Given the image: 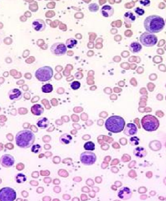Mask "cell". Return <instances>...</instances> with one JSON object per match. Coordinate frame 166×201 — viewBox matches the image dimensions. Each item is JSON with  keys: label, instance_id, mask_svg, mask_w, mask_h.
<instances>
[{"label": "cell", "instance_id": "1", "mask_svg": "<svg viewBox=\"0 0 166 201\" xmlns=\"http://www.w3.org/2000/svg\"><path fill=\"white\" fill-rule=\"evenodd\" d=\"M165 26V22L163 17L156 15L147 17L144 21V27L146 32L151 34L159 33L163 31Z\"/></svg>", "mask_w": 166, "mask_h": 201}, {"label": "cell", "instance_id": "2", "mask_svg": "<svg viewBox=\"0 0 166 201\" xmlns=\"http://www.w3.org/2000/svg\"><path fill=\"white\" fill-rule=\"evenodd\" d=\"M16 145L22 149H27L33 145L35 135L32 131L29 130H24L18 132L16 135Z\"/></svg>", "mask_w": 166, "mask_h": 201}, {"label": "cell", "instance_id": "3", "mask_svg": "<svg viewBox=\"0 0 166 201\" xmlns=\"http://www.w3.org/2000/svg\"><path fill=\"white\" fill-rule=\"evenodd\" d=\"M126 125L124 119L117 115L111 116L105 121L106 129L112 133H119L124 131Z\"/></svg>", "mask_w": 166, "mask_h": 201}, {"label": "cell", "instance_id": "4", "mask_svg": "<svg viewBox=\"0 0 166 201\" xmlns=\"http://www.w3.org/2000/svg\"><path fill=\"white\" fill-rule=\"evenodd\" d=\"M143 128L148 132L156 131L159 126V121L158 119L151 115L144 116L141 121Z\"/></svg>", "mask_w": 166, "mask_h": 201}, {"label": "cell", "instance_id": "5", "mask_svg": "<svg viewBox=\"0 0 166 201\" xmlns=\"http://www.w3.org/2000/svg\"><path fill=\"white\" fill-rule=\"evenodd\" d=\"M53 76V70L48 66L38 68L35 72L36 78L41 82H46L50 81Z\"/></svg>", "mask_w": 166, "mask_h": 201}, {"label": "cell", "instance_id": "6", "mask_svg": "<svg viewBox=\"0 0 166 201\" xmlns=\"http://www.w3.org/2000/svg\"><path fill=\"white\" fill-rule=\"evenodd\" d=\"M140 41L143 46L146 47H151L157 43L158 37L154 34L145 32L140 35Z\"/></svg>", "mask_w": 166, "mask_h": 201}, {"label": "cell", "instance_id": "7", "mask_svg": "<svg viewBox=\"0 0 166 201\" xmlns=\"http://www.w3.org/2000/svg\"><path fill=\"white\" fill-rule=\"evenodd\" d=\"M16 192L9 187L3 188L0 191V201H14L16 199Z\"/></svg>", "mask_w": 166, "mask_h": 201}, {"label": "cell", "instance_id": "8", "mask_svg": "<svg viewBox=\"0 0 166 201\" xmlns=\"http://www.w3.org/2000/svg\"><path fill=\"white\" fill-rule=\"evenodd\" d=\"M97 160L96 155L92 152H85L80 155V161L85 165L90 166L93 165Z\"/></svg>", "mask_w": 166, "mask_h": 201}, {"label": "cell", "instance_id": "9", "mask_svg": "<svg viewBox=\"0 0 166 201\" xmlns=\"http://www.w3.org/2000/svg\"><path fill=\"white\" fill-rule=\"evenodd\" d=\"M67 50L66 45L62 42L55 43L50 48L51 53L56 56H63L66 55Z\"/></svg>", "mask_w": 166, "mask_h": 201}, {"label": "cell", "instance_id": "10", "mask_svg": "<svg viewBox=\"0 0 166 201\" xmlns=\"http://www.w3.org/2000/svg\"><path fill=\"white\" fill-rule=\"evenodd\" d=\"M14 158L9 154H5L1 158V164L3 167H11L14 164Z\"/></svg>", "mask_w": 166, "mask_h": 201}, {"label": "cell", "instance_id": "11", "mask_svg": "<svg viewBox=\"0 0 166 201\" xmlns=\"http://www.w3.org/2000/svg\"><path fill=\"white\" fill-rule=\"evenodd\" d=\"M132 191H130V188L127 187H124L122 188L118 192L117 196L118 197L124 201H126L128 199H130L132 197Z\"/></svg>", "mask_w": 166, "mask_h": 201}, {"label": "cell", "instance_id": "12", "mask_svg": "<svg viewBox=\"0 0 166 201\" xmlns=\"http://www.w3.org/2000/svg\"><path fill=\"white\" fill-rule=\"evenodd\" d=\"M32 27L34 31L40 32L43 31L46 29V23L43 20L37 19L33 21Z\"/></svg>", "mask_w": 166, "mask_h": 201}, {"label": "cell", "instance_id": "13", "mask_svg": "<svg viewBox=\"0 0 166 201\" xmlns=\"http://www.w3.org/2000/svg\"><path fill=\"white\" fill-rule=\"evenodd\" d=\"M8 96L11 100H19L22 97V93L18 89H12L9 91Z\"/></svg>", "mask_w": 166, "mask_h": 201}, {"label": "cell", "instance_id": "14", "mask_svg": "<svg viewBox=\"0 0 166 201\" xmlns=\"http://www.w3.org/2000/svg\"><path fill=\"white\" fill-rule=\"evenodd\" d=\"M101 14L104 17H110L114 13V9L109 5L103 6L100 10Z\"/></svg>", "mask_w": 166, "mask_h": 201}, {"label": "cell", "instance_id": "15", "mask_svg": "<svg viewBox=\"0 0 166 201\" xmlns=\"http://www.w3.org/2000/svg\"><path fill=\"white\" fill-rule=\"evenodd\" d=\"M137 132L138 129L136 126L132 123H128L124 130V133L128 136H133L137 134Z\"/></svg>", "mask_w": 166, "mask_h": 201}, {"label": "cell", "instance_id": "16", "mask_svg": "<svg viewBox=\"0 0 166 201\" xmlns=\"http://www.w3.org/2000/svg\"><path fill=\"white\" fill-rule=\"evenodd\" d=\"M124 19L126 24L130 25L135 21L136 16L133 14L132 11H128L124 14Z\"/></svg>", "mask_w": 166, "mask_h": 201}, {"label": "cell", "instance_id": "17", "mask_svg": "<svg viewBox=\"0 0 166 201\" xmlns=\"http://www.w3.org/2000/svg\"><path fill=\"white\" fill-rule=\"evenodd\" d=\"M31 111L35 116H40L44 113V108L40 104H35L31 107Z\"/></svg>", "mask_w": 166, "mask_h": 201}, {"label": "cell", "instance_id": "18", "mask_svg": "<svg viewBox=\"0 0 166 201\" xmlns=\"http://www.w3.org/2000/svg\"><path fill=\"white\" fill-rule=\"evenodd\" d=\"M50 124V121L47 118L41 117L40 118L36 123L37 126L40 129H45Z\"/></svg>", "mask_w": 166, "mask_h": 201}, {"label": "cell", "instance_id": "19", "mask_svg": "<svg viewBox=\"0 0 166 201\" xmlns=\"http://www.w3.org/2000/svg\"><path fill=\"white\" fill-rule=\"evenodd\" d=\"M133 154L136 157L141 159V158L145 157L147 153L145 148L141 147H138L134 150Z\"/></svg>", "mask_w": 166, "mask_h": 201}, {"label": "cell", "instance_id": "20", "mask_svg": "<svg viewBox=\"0 0 166 201\" xmlns=\"http://www.w3.org/2000/svg\"><path fill=\"white\" fill-rule=\"evenodd\" d=\"M141 49H142V46L138 42H134L131 43L130 45H129V50L133 53H139L141 50Z\"/></svg>", "mask_w": 166, "mask_h": 201}, {"label": "cell", "instance_id": "21", "mask_svg": "<svg viewBox=\"0 0 166 201\" xmlns=\"http://www.w3.org/2000/svg\"><path fill=\"white\" fill-rule=\"evenodd\" d=\"M72 140V137L70 134H64L59 137V141L62 144L67 145L71 142Z\"/></svg>", "mask_w": 166, "mask_h": 201}, {"label": "cell", "instance_id": "22", "mask_svg": "<svg viewBox=\"0 0 166 201\" xmlns=\"http://www.w3.org/2000/svg\"><path fill=\"white\" fill-rule=\"evenodd\" d=\"M77 45V40L74 38H68L66 42V45L68 48H73Z\"/></svg>", "mask_w": 166, "mask_h": 201}, {"label": "cell", "instance_id": "23", "mask_svg": "<svg viewBox=\"0 0 166 201\" xmlns=\"http://www.w3.org/2000/svg\"><path fill=\"white\" fill-rule=\"evenodd\" d=\"M16 180L17 183H24L27 181V177L24 174L19 173L16 176Z\"/></svg>", "mask_w": 166, "mask_h": 201}, {"label": "cell", "instance_id": "24", "mask_svg": "<svg viewBox=\"0 0 166 201\" xmlns=\"http://www.w3.org/2000/svg\"><path fill=\"white\" fill-rule=\"evenodd\" d=\"M83 147H84L85 150L93 151V150H95V144L93 142L89 141V142H86L84 144Z\"/></svg>", "mask_w": 166, "mask_h": 201}, {"label": "cell", "instance_id": "25", "mask_svg": "<svg viewBox=\"0 0 166 201\" xmlns=\"http://www.w3.org/2000/svg\"><path fill=\"white\" fill-rule=\"evenodd\" d=\"M42 92L44 93H51L53 91V87L51 84H46L45 85L43 86L41 88Z\"/></svg>", "mask_w": 166, "mask_h": 201}, {"label": "cell", "instance_id": "26", "mask_svg": "<svg viewBox=\"0 0 166 201\" xmlns=\"http://www.w3.org/2000/svg\"><path fill=\"white\" fill-rule=\"evenodd\" d=\"M42 150V147L39 144H35L32 146L31 151L34 154H38L40 153Z\"/></svg>", "mask_w": 166, "mask_h": 201}, {"label": "cell", "instance_id": "27", "mask_svg": "<svg viewBox=\"0 0 166 201\" xmlns=\"http://www.w3.org/2000/svg\"><path fill=\"white\" fill-rule=\"evenodd\" d=\"M134 12L135 13V14L138 17H139V16H143L145 14V11L143 8H140L139 7H137L134 9Z\"/></svg>", "mask_w": 166, "mask_h": 201}, {"label": "cell", "instance_id": "28", "mask_svg": "<svg viewBox=\"0 0 166 201\" xmlns=\"http://www.w3.org/2000/svg\"><path fill=\"white\" fill-rule=\"evenodd\" d=\"M129 142L131 145H138L140 143V139L136 136H133L130 139Z\"/></svg>", "mask_w": 166, "mask_h": 201}, {"label": "cell", "instance_id": "29", "mask_svg": "<svg viewBox=\"0 0 166 201\" xmlns=\"http://www.w3.org/2000/svg\"><path fill=\"white\" fill-rule=\"evenodd\" d=\"M80 86H81V84H80V82L79 81H74L70 84L71 89L72 90H74V91L80 89Z\"/></svg>", "mask_w": 166, "mask_h": 201}, {"label": "cell", "instance_id": "30", "mask_svg": "<svg viewBox=\"0 0 166 201\" xmlns=\"http://www.w3.org/2000/svg\"><path fill=\"white\" fill-rule=\"evenodd\" d=\"M98 5L96 3H92L89 5L88 9L91 12H97L98 10Z\"/></svg>", "mask_w": 166, "mask_h": 201}, {"label": "cell", "instance_id": "31", "mask_svg": "<svg viewBox=\"0 0 166 201\" xmlns=\"http://www.w3.org/2000/svg\"><path fill=\"white\" fill-rule=\"evenodd\" d=\"M150 2L151 1H147V0H141L140 1V4L141 5H142L143 6H149L150 5Z\"/></svg>", "mask_w": 166, "mask_h": 201}, {"label": "cell", "instance_id": "32", "mask_svg": "<svg viewBox=\"0 0 166 201\" xmlns=\"http://www.w3.org/2000/svg\"><path fill=\"white\" fill-rule=\"evenodd\" d=\"M87 184H90V186H93V185H94V182L92 180V179H88V181H87Z\"/></svg>", "mask_w": 166, "mask_h": 201}, {"label": "cell", "instance_id": "33", "mask_svg": "<svg viewBox=\"0 0 166 201\" xmlns=\"http://www.w3.org/2000/svg\"><path fill=\"white\" fill-rule=\"evenodd\" d=\"M85 199H87V196H86L85 194H82V199L83 201Z\"/></svg>", "mask_w": 166, "mask_h": 201}]
</instances>
